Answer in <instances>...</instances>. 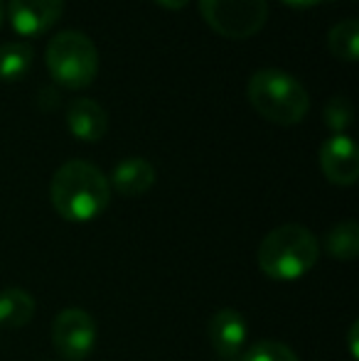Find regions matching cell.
I'll return each instance as SVG.
<instances>
[{
    "label": "cell",
    "instance_id": "6da1fadb",
    "mask_svg": "<svg viewBox=\"0 0 359 361\" xmlns=\"http://www.w3.org/2000/svg\"><path fill=\"white\" fill-rule=\"evenodd\" d=\"M49 200L62 219L87 224L109 207L111 185L96 165L87 160H69L54 172Z\"/></svg>",
    "mask_w": 359,
    "mask_h": 361
},
{
    "label": "cell",
    "instance_id": "7a4b0ae2",
    "mask_svg": "<svg viewBox=\"0 0 359 361\" xmlns=\"http://www.w3.org/2000/svg\"><path fill=\"white\" fill-rule=\"evenodd\" d=\"M317 256L320 243L310 228L300 224H283L264 236L256 261L266 278L291 283L308 276L315 268Z\"/></svg>",
    "mask_w": 359,
    "mask_h": 361
},
{
    "label": "cell",
    "instance_id": "3957f363",
    "mask_svg": "<svg viewBox=\"0 0 359 361\" xmlns=\"http://www.w3.org/2000/svg\"><path fill=\"white\" fill-rule=\"evenodd\" d=\"M249 101L261 118L276 126H296L308 116L310 96L286 69H259L249 79Z\"/></svg>",
    "mask_w": 359,
    "mask_h": 361
},
{
    "label": "cell",
    "instance_id": "277c9868",
    "mask_svg": "<svg viewBox=\"0 0 359 361\" xmlns=\"http://www.w3.org/2000/svg\"><path fill=\"white\" fill-rule=\"evenodd\" d=\"M47 72L64 89H87L99 74V52L84 32L64 30L54 35L44 52Z\"/></svg>",
    "mask_w": 359,
    "mask_h": 361
},
{
    "label": "cell",
    "instance_id": "5b68a950",
    "mask_svg": "<svg viewBox=\"0 0 359 361\" xmlns=\"http://www.w3.org/2000/svg\"><path fill=\"white\" fill-rule=\"evenodd\" d=\"M200 13L217 35L226 39H249L269 20L266 0H200Z\"/></svg>",
    "mask_w": 359,
    "mask_h": 361
},
{
    "label": "cell",
    "instance_id": "8992f818",
    "mask_svg": "<svg viewBox=\"0 0 359 361\" xmlns=\"http://www.w3.org/2000/svg\"><path fill=\"white\" fill-rule=\"evenodd\" d=\"M52 344L57 354L67 361H84L96 347V322L89 312L69 307L54 317Z\"/></svg>",
    "mask_w": 359,
    "mask_h": 361
},
{
    "label": "cell",
    "instance_id": "52a82bcc",
    "mask_svg": "<svg viewBox=\"0 0 359 361\" xmlns=\"http://www.w3.org/2000/svg\"><path fill=\"white\" fill-rule=\"evenodd\" d=\"M320 170L332 185L352 187L359 177V152L357 143L347 135H332L322 143L320 152Z\"/></svg>",
    "mask_w": 359,
    "mask_h": 361
},
{
    "label": "cell",
    "instance_id": "ba28073f",
    "mask_svg": "<svg viewBox=\"0 0 359 361\" xmlns=\"http://www.w3.org/2000/svg\"><path fill=\"white\" fill-rule=\"evenodd\" d=\"M207 332H209L212 347H214V352L219 354L221 359L224 361L241 359L246 337H249L244 314L231 307L217 310V312L212 314L209 324H207Z\"/></svg>",
    "mask_w": 359,
    "mask_h": 361
},
{
    "label": "cell",
    "instance_id": "9c48e42d",
    "mask_svg": "<svg viewBox=\"0 0 359 361\" xmlns=\"http://www.w3.org/2000/svg\"><path fill=\"white\" fill-rule=\"evenodd\" d=\"M64 13V0H8V18L20 35L47 32Z\"/></svg>",
    "mask_w": 359,
    "mask_h": 361
},
{
    "label": "cell",
    "instance_id": "30bf717a",
    "mask_svg": "<svg viewBox=\"0 0 359 361\" xmlns=\"http://www.w3.org/2000/svg\"><path fill=\"white\" fill-rule=\"evenodd\" d=\"M64 118H67L69 133H72L74 138L84 140V143H99L106 135V130H109L106 111L101 109L96 101L84 99V96L69 101Z\"/></svg>",
    "mask_w": 359,
    "mask_h": 361
},
{
    "label": "cell",
    "instance_id": "8fae6325",
    "mask_svg": "<svg viewBox=\"0 0 359 361\" xmlns=\"http://www.w3.org/2000/svg\"><path fill=\"white\" fill-rule=\"evenodd\" d=\"M111 187L123 197H138L145 195L155 185V167L145 157H128L121 160L114 167L111 175Z\"/></svg>",
    "mask_w": 359,
    "mask_h": 361
},
{
    "label": "cell",
    "instance_id": "7c38bea8",
    "mask_svg": "<svg viewBox=\"0 0 359 361\" xmlns=\"http://www.w3.org/2000/svg\"><path fill=\"white\" fill-rule=\"evenodd\" d=\"M35 298L23 288H8L0 293V327L18 329L35 317Z\"/></svg>",
    "mask_w": 359,
    "mask_h": 361
},
{
    "label": "cell",
    "instance_id": "4fadbf2b",
    "mask_svg": "<svg viewBox=\"0 0 359 361\" xmlns=\"http://www.w3.org/2000/svg\"><path fill=\"white\" fill-rule=\"evenodd\" d=\"M32 44L5 42L0 44V81H20L32 67Z\"/></svg>",
    "mask_w": 359,
    "mask_h": 361
},
{
    "label": "cell",
    "instance_id": "5bb4252c",
    "mask_svg": "<svg viewBox=\"0 0 359 361\" xmlns=\"http://www.w3.org/2000/svg\"><path fill=\"white\" fill-rule=\"evenodd\" d=\"M325 248L337 261H355L359 256V226L355 219H347V221L332 226V231L325 238Z\"/></svg>",
    "mask_w": 359,
    "mask_h": 361
},
{
    "label": "cell",
    "instance_id": "9a60e30c",
    "mask_svg": "<svg viewBox=\"0 0 359 361\" xmlns=\"http://www.w3.org/2000/svg\"><path fill=\"white\" fill-rule=\"evenodd\" d=\"M327 47L335 57L345 62L359 59V23L357 20H342L327 32Z\"/></svg>",
    "mask_w": 359,
    "mask_h": 361
},
{
    "label": "cell",
    "instance_id": "2e32d148",
    "mask_svg": "<svg viewBox=\"0 0 359 361\" xmlns=\"http://www.w3.org/2000/svg\"><path fill=\"white\" fill-rule=\"evenodd\" d=\"M239 361H300L298 354L291 347L281 342H273V339H261V342L251 344Z\"/></svg>",
    "mask_w": 359,
    "mask_h": 361
},
{
    "label": "cell",
    "instance_id": "e0dca14e",
    "mask_svg": "<svg viewBox=\"0 0 359 361\" xmlns=\"http://www.w3.org/2000/svg\"><path fill=\"white\" fill-rule=\"evenodd\" d=\"M352 118H355V109H352V101L345 94L332 96L325 104V123L330 126V130H335V135H345Z\"/></svg>",
    "mask_w": 359,
    "mask_h": 361
},
{
    "label": "cell",
    "instance_id": "ac0fdd59",
    "mask_svg": "<svg viewBox=\"0 0 359 361\" xmlns=\"http://www.w3.org/2000/svg\"><path fill=\"white\" fill-rule=\"evenodd\" d=\"M283 3L291 5V8H312V5H320L325 0H283Z\"/></svg>",
    "mask_w": 359,
    "mask_h": 361
},
{
    "label": "cell",
    "instance_id": "d6986e66",
    "mask_svg": "<svg viewBox=\"0 0 359 361\" xmlns=\"http://www.w3.org/2000/svg\"><path fill=\"white\" fill-rule=\"evenodd\" d=\"M158 5H163V8H168V10H180V8H185L190 0H155Z\"/></svg>",
    "mask_w": 359,
    "mask_h": 361
},
{
    "label": "cell",
    "instance_id": "ffe728a7",
    "mask_svg": "<svg viewBox=\"0 0 359 361\" xmlns=\"http://www.w3.org/2000/svg\"><path fill=\"white\" fill-rule=\"evenodd\" d=\"M357 329H359V324L355 322V324H352V329H350V344H352V357H357Z\"/></svg>",
    "mask_w": 359,
    "mask_h": 361
},
{
    "label": "cell",
    "instance_id": "44dd1931",
    "mask_svg": "<svg viewBox=\"0 0 359 361\" xmlns=\"http://www.w3.org/2000/svg\"><path fill=\"white\" fill-rule=\"evenodd\" d=\"M3 20H5V5H3V0H0V25H3Z\"/></svg>",
    "mask_w": 359,
    "mask_h": 361
}]
</instances>
